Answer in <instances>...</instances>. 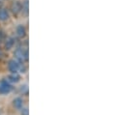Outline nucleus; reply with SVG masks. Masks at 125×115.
<instances>
[{"instance_id":"obj_1","label":"nucleus","mask_w":125,"mask_h":115,"mask_svg":"<svg viewBox=\"0 0 125 115\" xmlns=\"http://www.w3.org/2000/svg\"><path fill=\"white\" fill-rule=\"evenodd\" d=\"M15 56L17 58L18 62H23L28 60V51L27 50H22L21 48H17L15 51Z\"/></svg>"},{"instance_id":"obj_2","label":"nucleus","mask_w":125,"mask_h":115,"mask_svg":"<svg viewBox=\"0 0 125 115\" xmlns=\"http://www.w3.org/2000/svg\"><path fill=\"white\" fill-rule=\"evenodd\" d=\"M8 68L9 70L14 74V73H17L20 68H21V64L17 61V60H10L9 61V64H8Z\"/></svg>"},{"instance_id":"obj_3","label":"nucleus","mask_w":125,"mask_h":115,"mask_svg":"<svg viewBox=\"0 0 125 115\" xmlns=\"http://www.w3.org/2000/svg\"><path fill=\"white\" fill-rule=\"evenodd\" d=\"M11 10L15 15H18L19 13H21V4L19 1H15L12 5H11Z\"/></svg>"},{"instance_id":"obj_4","label":"nucleus","mask_w":125,"mask_h":115,"mask_svg":"<svg viewBox=\"0 0 125 115\" xmlns=\"http://www.w3.org/2000/svg\"><path fill=\"white\" fill-rule=\"evenodd\" d=\"M12 86L6 82H2L0 84V94H8L9 92H11Z\"/></svg>"},{"instance_id":"obj_5","label":"nucleus","mask_w":125,"mask_h":115,"mask_svg":"<svg viewBox=\"0 0 125 115\" xmlns=\"http://www.w3.org/2000/svg\"><path fill=\"white\" fill-rule=\"evenodd\" d=\"M20 79H21V77H20V76H19L17 73H14V74H12L11 76L8 77V80L11 81V82H15V83H17V82L20 81Z\"/></svg>"},{"instance_id":"obj_6","label":"nucleus","mask_w":125,"mask_h":115,"mask_svg":"<svg viewBox=\"0 0 125 115\" xmlns=\"http://www.w3.org/2000/svg\"><path fill=\"white\" fill-rule=\"evenodd\" d=\"M25 33H26V31H25V28H24L23 25H19L17 27V34H18L19 37H21V38L24 37L25 36Z\"/></svg>"},{"instance_id":"obj_7","label":"nucleus","mask_w":125,"mask_h":115,"mask_svg":"<svg viewBox=\"0 0 125 115\" xmlns=\"http://www.w3.org/2000/svg\"><path fill=\"white\" fill-rule=\"evenodd\" d=\"M14 40L12 39V38H7L6 40H5V48L7 49V50H9V49H11L12 48H13V46H14Z\"/></svg>"},{"instance_id":"obj_8","label":"nucleus","mask_w":125,"mask_h":115,"mask_svg":"<svg viewBox=\"0 0 125 115\" xmlns=\"http://www.w3.org/2000/svg\"><path fill=\"white\" fill-rule=\"evenodd\" d=\"M9 19V14L8 12L5 10V9H1L0 10V20L4 21V20H7Z\"/></svg>"},{"instance_id":"obj_9","label":"nucleus","mask_w":125,"mask_h":115,"mask_svg":"<svg viewBox=\"0 0 125 115\" xmlns=\"http://www.w3.org/2000/svg\"><path fill=\"white\" fill-rule=\"evenodd\" d=\"M13 103H14V106H15L16 108H21V107L22 106V100H21V98L15 99Z\"/></svg>"},{"instance_id":"obj_10","label":"nucleus","mask_w":125,"mask_h":115,"mask_svg":"<svg viewBox=\"0 0 125 115\" xmlns=\"http://www.w3.org/2000/svg\"><path fill=\"white\" fill-rule=\"evenodd\" d=\"M21 10H22V11H24L25 15H27V14H28V0H25V1H24V3L21 5Z\"/></svg>"},{"instance_id":"obj_11","label":"nucleus","mask_w":125,"mask_h":115,"mask_svg":"<svg viewBox=\"0 0 125 115\" xmlns=\"http://www.w3.org/2000/svg\"><path fill=\"white\" fill-rule=\"evenodd\" d=\"M21 114L22 115H28V109L27 108H24L21 110Z\"/></svg>"},{"instance_id":"obj_12","label":"nucleus","mask_w":125,"mask_h":115,"mask_svg":"<svg viewBox=\"0 0 125 115\" xmlns=\"http://www.w3.org/2000/svg\"><path fill=\"white\" fill-rule=\"evenodd\" d=\"M2 37H3V34H2V32H0V41L2 40Z\"/></svg>"}]
</instances>
